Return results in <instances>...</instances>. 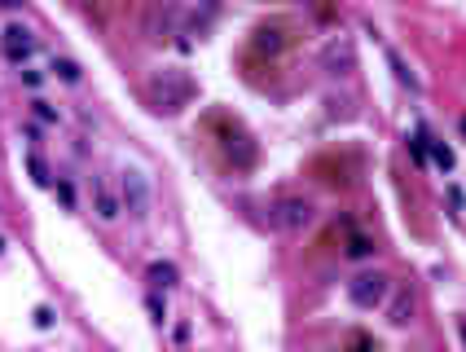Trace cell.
Instances as JSON below:
<instances>
[{
    "instance_id": "6da1fadb",
    "label": "cell",
    "mask_w": 466,
    "mask_h": 352,
    "mask_svg": "<svg viewBox=\"0 0 466 352\" xmlns=\"http://www.w3.org/2000/svg\"><path fill=\"white\" fill-rule=\"evenodd\" d=\"M145 97H150V106L158 115H176L194 97V84H189V75H181V71H163V75H154L145 84Z\"/></svg>"
},
{
    "instance_id": "7a4b0ae2",
    "label": "cell",
    "mask_w": 466,
    "mask_h": 352,
    "mask_svg": "<svg viewBox=\"0 0 466 352\" xmlns=\"http://www.w3.org/2000/svg\"><path fill=\"white\" fill-rule=\"evenodd\" d=\"M312 221H317V207L308 199H299V194H282V199L269 207V225L278 234H304Z\"/></svg>"
},
{
    "instance_id": "3957f363",
    "label": "cell",
    "mask_w": 466,
    "mask_h": 352,
    "mask_svg": "<svg viewBox=\"0 0 466 352\" xmlns=\"http://www.w3.org/2000/svg\"><path fill=\"white\" fill-rule=\"evenodd\" d=\"M119 203H123V212L132 216V221H145L150 216V181H145V172H136V168H128L119 176Z\"/></svg>"
},
{
    "instance_id": "277c9868",
    "label": "cell",
    "mask_w": 466,
    "mask_h": 352,
    "mask_svg": "<svg viewBox=\"0 0 466 352\" xmlns=\"http://www.w3.org/2000/svg\"><path fill=\"white\" fill-rule=\"evenodd\" d=\"M387 295H391V277L387 273H356L352 282H347V299H352L356 308H378V304H387Z\"/></svg>"
},
{
    "instance_id": "5b68a950",
    "label": "cell",
    "mask_w": 466,
    "mask_h": 352,
    "mask_svg": "<svg viewBox=\"0 0 466 352\" xmlns=\"http://www.w3.org/2000/svg\"><path fill=\"white\" fill-rule=\"evenodd\" d=\"M321 66L330 71V75H352V71H356V53H352V40H347V36H334L330 45L321 49Z\"/></svg>"
},
{
    "instance_id": "8992f818",
    "label": "cell",
    "mask_w": 466,
    "mask_h": 352,
    "mask_svg": "<svg viewBox=\"0 0 466 352\" xmlns=\"http://www.w3.org/2000/svg\"><path fill=\"white\" fill-rule=\"evenodd\" d=\"M0 49H5V58L14 62V66H23V62L36 53V36H31L27 27H5V36H0Z\"/></svg>"
},
{
    "instance_id": "52a82bcc",
    "label": "cell",
    "mask_w": 466,
    "mask_h": 352,
    "mask_svg": "<svg viewBox=\"0 0 466 352\" xmlns=\"http://www.w3.org/2000/svg\"><path fill=\"white\" fill-rule=\"evenodd\" d=\"M145 277H150L154 291H172V286L181 282V268H176L172 260H154L150 268H145Z\"/></svg>"
},
{
    "instance_id": "ba28073f",
    "label": "cell",
    "mask_w": 466,
    "mask_h": 352,
    "mask_svg": "<svg viewBox=\"0 0 466 352\" xmlns=\"http://www.w3.org/2000/svg\"><path fill=\"white\" fill-rule=\"evenodd\" d=\"M409 317H414V291H409V286H400V291L391 295V304H387V322H391V326H405Z\"/></svg>"
},
{
    "instance_id": "9c48e42d",
    "label": "cell",
    "mask_w": 466,
    "mask_h": 352,
    "mask_svg": "<svg viewBox=\"0 0 466 352\" xmlns=\"http://www.w3.org/2000/svg\"><path fill=\"white\" fill-rule=\"evenodd\" d=\"M93 194H97V216H101V221H119L123 203L110 194V185H106V181H97V190H93Z\"/></svg>"
},
{
    "instance_id": "30bf717a",
    "label": "cell",
    "mask_w": 466,
    "mask_h": 352,
    "mask_svg": "<svg viewBox=\"0 0 466 352\" xmlns=\"http://www.w3.org/2000/svg\"><path fill=\"white\" fill-rule=\"evenodd\" d=\"M387 66H391V71H396V79H400V84H405V88H414V92L422 88V84H418V75H414V71H409V62H405V58H400V53H396V49H387Z\"/></svg>"
},
{
    "instance_id": "8fae6325",
    "label": "cell",
    "mask_w": 466,
    "mask_h": 352,
    "mask_svg": "<svg viewBox=\"0 0 466 352\" xmlns=\"http://www.w3.org/2000/svg\"><path fill=\"white\" fill-rule=\"evenodd\" d=\"M427 159L436 163L440 172H453V163H458V159H453V150L444 146V141H427Z\"/></svg>"
},
{
    "instance_id": "7c38bea8",
    "label": "cell",
    "mask_w": 466,
    "mask_h": 352,
    "mask_svg": "<svg viewBox=\"0 0 466 352\" xmlns=\"http://www.w3.org/2000/svg\"><path fill=\"white\" fill-rule=\"evenodd\" d=\"M256 49L278 53V49H282V27H256Z\"/></svg>"
},
{
    "instance_id": "4fadbf2b",
    "label": "cell",
    "mask_w": 466,
    "mask_h": 352,
    "mask_svg": "<svg viewBox=\"0 0 466 352\" xmlns=\"http://www.w3.org/2000/svg\"><path fill=\"white\" fill-rule=\"evenodd\" d=\"M53 75L58 79H66V84H79V62H71V58H53Z\"/></svg>"
},
{
    "instance_id": "5bb4252c",
    "label": "cell",
    "mask_w": 466,
    "mask_h": 352,
    "mask_svg": "<svg viewBox=\"0 0 466 352\" xmlns=\"http://www.w3.org/2000/svg\"><path fill=\"white\" fill-rule=\"evenodd\" d=\"M365 255H374V242H369L365 234H352V242H347V260H365Z\"/></svg>"
},
{
    "instance_id": "9a60e30c",
    "label": "cell",
    "mask_w": 466,
    "mask_h": 352,
    "mask_svg": "<svg viewBox=\"0 0 466 352\" xmlns=\"http://www.w3.org/2000/svg\"><path fill=\"white\" fill-rule=\"evenodd\" d=\"M145 313H150L158 326L167 322V304H163V295H158V291H150V295H145Z\"/></svg>"
},
{
    "instance_id": "2e32d148",
    "label": "cell",
    "mask_w": 466,
    "mask_h": 352,
    "mask_svg": "<svg viewBox=\"0 0 466 352\" xmlns=\"http://www.w3.org/2000/svg\"><path fill=\"white\" fill-rule=\"evenodd\" d=\"M27 172H31V181H36V185H49V168H45L40 154H27Z\"/></svg>"
},
{
    "instance_id": "e0dca14e",
    "label": "cell",
    "mask_w": 466,
    "mask_h": 352,
    "mask_svg": "<svg viewBox=\"0 0 466 352\" xmlns=\"http://www.w3.org/2000/svg\"><path fill=\"white\" fill-rule=\"evenodd\" d=\"M31 110H36V119H45V123H58V110H53L49 101H31Z\"/></svg>"
},
{
    "instance_id": "ac0fdd59",
    "label": "cell",
    "mask_w": 466,
    "mask_h": 352,
    "mask_svg": "<svg viewBox=\"0 0 466 352\" xmlns=\"http://www.w3.org/2000/svg\"><path fill=\"white\" fill-rule=\"evenodd\" d=\"M58 199H62V207H75V190L66 181H58Z\"/></svg>"
},
{
    "instance_id": "d6986e66",
    "label": "cell",
    "mask_w": 466,
    "mask_h": 352,
    "mask_svg": "<svg viewBox=\"0 0 466 352\" xmlns=\"http://www.w3.org/2000/svg\"><path fill=\"white\" fill-rule=\"evenodd\" d=\"M409 150H414V159L422 163V159H427V137H414V141H409Z\"/></svg>"
},
{
    "instance_id": "ffe728a7",
    "label": "cell",
    "mask_w": 466,
    "mask_h": 352,
    "mask_svg": "<svg viewBox=\"0 0 466 352\" xmlns=\"http://www.w3.org/2000/svg\"><path fill=\"white\" fill-rule=\"evenodd\" d=\"M23 84L27 88H40V84H45V75H40V71H23Z\"/></svg>"
},
{
    "instance_id": "44dd1931",
    "label": "cell",
    "mask_w": 466,
    "mask_h": 352,
    "mask_svg": "<svg viewBox=\"0 0 466 352\" xmlns=\"http://www.w3.org/2000/svg\"><path fill=\"white\" fill-rule=\"evenodd\" d=\"M36 326H53V308H36Z\"/></svg>"
},
{
    "instance_id": "7402d4cb",
    "label": "cell",
    "mask_w": 466,
    "mask_h": 352,
    "mask_svg": "<svg viewBox=\"0 0 466 352\" xmlns=\"http://www.w3.org/2000/svg\"><path fill=\"white\" fill-rule=\"evenodd\" d=\"M458 335H462V344H466V322H458Z\"/></svg>"
},
{
    "instance_id": "603a6c76",
    "label": "cell",
    "mask_w": 466,
    "mask_h": 352,
    "mask_svg": "<svg viewBox=\"0 0 466 352\" xmlns=\"http://www.w3.org/2000/svg\"><path fill=\"white\" fill-rule=\"evenodd\" d=\"M462 137H466V115H462Z\"/></svg>"
},
{
    "instance_id": "cb8c5ba5",
    "label": "cell",
    "mask_w": 466,
    "mask_h": 352,
    "mask_svg": "<svg viewBox=\"0 0 466 352\" xmlns=\"http://www.w3.org/2000/svg\"><path fill=\"white\" fill-rule=\"evenodd\" d=\"M0 251H5V242H0Z\"/></svg>"
}]
</instances>
